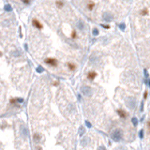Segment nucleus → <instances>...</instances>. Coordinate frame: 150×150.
Wrapping results in <instances>:
<instances>
[{"instance_id":"6ab92c4d","label":"nucleus","mask_w":150,"mask_h":150,"mask_svg":"<svg viewBox=\"0 0 150 150\" xmlns=\"http://www.w3.org/2000/svg\"><path fill=\"white\" fill-rule=\"evenodd\" d=\"M119 28H120V30H125V29H126V24H125V23H121V24H119Z\"/></svg>"},{"instance_id":"cd10ccee","label":"nucleus","mask_w":150,"mask_h":150,"mask_svg":"<svg viewBox=\"0 0 150 150\" xmlns=\"http://www.w3.org/2000/svg\"><path fill=\"white\" fill-rule=\"evenodd\" d=\"M17 100H18V102H19V103L24 102V99H22V98H17Z\"/></svg>"},{"instance_id":"c9c22d12","label":"nucleus","mask_w":150,"mask_h":150,"mask_svg":"<svg viewBox=\"0 0 150 150\" xmlns=\"http://www.w3.org/2000/svg\"><path fill=\"white\" fill-rule=\"evenodd\" d=\"M128 1H129V0H128Z\"/></svg>"},{"instance_id":"f8f14e48","label":"nucleus","mask_w":150,"mask_h":150,"mask_svg":"<svg viewBox=\"0 0 150 150\" xmlns=\"http://www.w3.org/2000/svg\"><path fill=\"white\" fill-rule=\"evenodd\" d=\"M33 138H34V141H36V142H39V140H40L41 136H40L39 133H35V134H34V136H33Z\"/></svg>"},{"instance_id":"72a5a7b5","label":"nucleus","mask_w":150,"mask_h":150,"mask_svg":"<svg viewBox=\"0 0 150 150\" xmlns=\"http://www.w3.org/2000/svg\"><path fill=\"white\" fill-rule=\"evenodd\" d=\"M148 85H149V87H150V80H148Z\"/></svg>"},{"instance_id":"9b49d317","label":"nucleus","mask_w":150,"mask_h":150,"mask_svg":"<svg viewBox=\"0 0 150 150\" xmlns=\"http://www.w3.org/2000/svg\"><path fill=\"white\" fill-rule=\"evenodd\" d=\"M4 9H5L6 11H8V12H10V11H12V7H11L9 4H6V5L4 6Z\"/></svg>"},{"instance_id":"c85d7f7f","label":"nucleus","mask_w":150,"mask_h":150,"mask_svg":"<svg viewBox=\"0 0 150 150\" xmlns=\"http://www.w3.org/2000/svg\"><path fill=\"white\" fill-rule=\"evenodd\" d=\"M140 110H141V112L144 111V102H143V101L141 102V108H140Z\"/></svg>"},{"instance_id":"2f4dec72","label":"nucleus","mask_w":150,"mask_h":150,"mask_svg":"<svg viewBox=\"0 0 150 150\" xmlns=\"http://www.w3.org/2000/svg\"><path fill=\"white\" fill-rule=\"evenodd\" d=\"M144 98H145V99H146V98H147V91H146V92H145V94H144Z\"/></svg>"},{"instance_id":"b1692460","label":"nucleus","mask_w":150,"mask_h":150,"mask_svg":"<svg viewBox=\"0 0 150 150\" xmlns=\"http://www.w3.org/2000/svg\"><path fill=\"white\" fill-rule=\"evenodd\" d=\"M139 136H140V138H141V139H143V138H144V130H140V132H139Z\"/></svg>"},{"instance_id":"bb28decb","label":"nucleus","mask_w":150,"mask_h":150,"mask_svg":"<svg viewBox=\"0 0 150 150\" xmlns=\"http://www.w3.org/2000/svg\"><path fill=\"white\" fill-rule=\"evenodd\" d=\"M144 73H145V76H146V78H148V76H149V74H148V71H147V70H144Z\"/></svg>"},{"instance_id":"4468645a","label":"nucleus","mask_w":150,"mask_h":150,"mask_svg":"<svg viewBox=\"0 0 150 150\" xmlns=\"http://www.w3.org/2000/svg\"><path fill=\"white\" fill-rule=\"evenodd\" d=\"M67 65H68V67H69V69H70L71 71H74L75 68H76V66H75L74 64H72V63H71V62H69Z\"/></svg>"},{"instance_id":"c756f323","label":"nucleus","mask_w":150,"mask_h":150,"mask_svg":"<svg viewBox=\"0 0 150 150\" xmlns=\"http://www.w3.org/2000/svg\"><path fill=\"white\" fill-rule=\"evenodd\" d=\"M101 26H102V27H104L105 29H108V28H110V26H109V25H106V24H101Z\"/></svg>"},{"instance_id":"473e14b6","label":"nucleus","mask_w":150,"mask_h":150,"mask_svg":"<svg viewBox=\"0 0 150 150\" xmlns=\"http://www.w3.org/2000/svg\"><path fill=\"white\" fill-rule=\"evenodd\" d=\"M54 85H58V83H57V82H55V83H54Z\"/></svg>"},{"instance_id":"0eeeda50","label":"nucleus","mask_w":150,"mask_h":150,"mask_svg":"<svg viewBox=\"0 0 150 150\" xmlns=\"http://www.w3.org/2000/svg\"><path fill=\"white\" fill-rule=\"evenodd\" d=\"M32 24L36 27V28H38L39 30H41L42 28H43V25L39 23V21H38L37 19H33L32 20Z\"/></svg>"},{"instance_id":"9d476101","label":"nucleus","mask_w":150,"mask_h":150,"mask_svg":"<svg viewBox=\"0 0 150 150\" xmlns=\"http://www.w3.org/2000/svg\"><path fill=\"white\" fill-rule=\"evenodd\" d=\"M96 76H97V73H96V72H94V71H90V72L87 74V78H88L89 80H91V81H92V80H94V79H95V77H96Z\"/></svg>"},{"instance_id":"f03ea898","label":"nucleus","mask_w":150,"mask_h":150,"mask_svg":"<svg viewBox=\"0 0 150 150\" xmlns=\"http://www.w3.org/2000/svg\"><path fill=\"white\" fill-rule=\"evenodd\" d=\"M126 104L130 109H135L136 107V99L134 97H130L126 100Z\"/></svg>"},{"instance_id":"5701e85b","label":"nucleus","mask_w":150,"mask_h":150,"mask_svg":"<svg viewBox=\"0 0 150 150\" xmlns=\"http://www.w3.org/2000/svg\"><path fill=\"white\" fill-rule=\"evenodd\" d=\"M84 123H85V126H86L87 128H89V129H90V128H92V124H91L89 121L85 120V122H84Z\"/></svg>"},{"instance_id":"412c9836","label":"nucleus","mask_w":150,"mask_h":150,"mask_svg":"<svg viewBox=\"0 0 150 150\" xmlns=\"http://www.w3.org/2000/svg\"><path fill=\"white\" fill-rule=\"evenodd\" d=\"M148 14V10L146 8V9H143V10H141V15H143V16H145V15H147Z\"/></svg>"},{"instance_id":"aec40b11","label":"nucleus","mask_w":150,"mask_h":150,"mask_svg":"<svg viewBox=\"0 0 150 150\" xmlns=\"http://www.w3.org/2000/svg\"><path fill=\"white\" fill-rule=\"evenodd\" d=\"M92 33H93V35H94V36H98V35L99 34V31L98 30V28H94V29H93V31H92Z\"/></svg>"},{"instance_id":"39448f33","label":"nucleus","mask_w":150,"mask_h":150,"mask_svg":"<svg viewBox=\"0 0 150 150\" xmlns=\"http://www.w3.org/2000/svg\"><path fill=\"white\" fill-rule=\"evenodd\" d=\"M44 61H45L46 64H48L51 67H56L57 66V60L55 58H46Z\"/></svg>"},{"instance_id":"7ed1b4c3","label":"nucleus","mask_w":150,"mask_h":150,"mask_svg":"<svg viewBox=\"0 0 150 150\" xmlns=\"http://www.w3.org/2000/svg\"><path fill=\"white\" fill-rule=\"evenodd\" d=\"M82 93H83V96H85V97H91L92 96V88L90 87V86H88V85H84V86H83L82 87Z\"/></svg>"},{"instance_id":"20e7f679","label":"nucleus","mask_w":150,"mask_h":150,"mask_svg":"<svg viewBox=\"0 0 150 150\" xmlns=\"http://www.w3.org/2000/svg\"><path fill=\"white\" fill-rule=\"evenodd\" d=\"M102 19L105 22H111V21L114 20V15L110 12H104L103 15H102Z\"/></svg>"},{"instance_id":"dca6fc26","label":"nucleus","mask_w":150,"mask_h":150,"mask_svg":"<svg viewBox=\"0 0 150 150\" xmlns=\"http://www.w3.org/2000/svg\"><path fill=\"white\" fill-rule=\"evenodd\" d=\"M94 6H95V4H94L93 2H89L88 5H87V8H88L89 10H92L93 8H94Z\"/></svg>"},{"instance_id":"393cba45","label":"nucleus","mask_w":150,"mask_h":150,"mask_svg":"<svg viewBox=\"0 0 150 150\" xmlns=\"http://www.w3.org/2000/svg\"><path fill=\"white\" fill-rule=\"evenodd\" d=\"M71 38H72V39H76V38H77V34H76V31H75V30H73L72 33H71Z\"/></svg>"},{"instance_id":"1a4fd4ad","label":"nucleus","mask_w":150,"mask_h":150,"mask_svg":"<svg viewBox=\"0 0 150 150\" xmlns=\"http://www.w3.org/2000/svg\"><path fill=\"white\" fill-rule=\"evenodd\" d=\"M116 112H117V114H118V115H119L120 117H122V118H126V117H127V114H126L125 111H123V110H121V109H118Z\"/></svg>"},{"instance_id":"7c9ffc66","label":"nucleus","mask_w":150,"mask_h":150,"mask_svg":"<svg viewBox=\"0 0 150 150\" xmlns=\"http://www.w3.org/2000/svg\"><path fill=\"white\" fill-rule=\"evenodd\" d=\"M24 4H29V2H30V0H22Z\"/></svg>"},{"instance_id":"f257e3e1","label":"nucleus","mask_w":150,"mask_h":150,"mask_svg":"<svg viewBox=\"0 0 150 150\" xmlns=\"http://www.w3.org/2000/svg\"><path fill=\"white\" fill-rule=\"evenodd\" d=\"M122 136H123V132L121 130L119 129H115L114 130L112 131L111 133V138L114 141V142H120L121 139H122Z\"/></svg>"},{"instance_id":"2eb2a0df","label":"nucleus","mask_w":150,"mask_h":150,"mask_svg":"<svg viewBox=\"0 0 150 150\" xmlns=\"http://www.w3.org/2000/svg\"><path fill=\"white\" fill-rule=\"evenodd\" d=\"M44 71V68L42 67V66H39L38 68H37V72L38 73H42Z\"/></svg>"},{"instance_id":"ddd939ff","label":"nucleus","mask_w":150,"mask_h":150,"mask_svg":"<svg viewBox=\"0 0 150 150\" xmlns=\"http://www.w3.org/2000/svg\"><path fill=\"white\" fill-rule=\"evenodd\" d=\"M84 133H85L84 128H83V127H80V129H79V134H80L81 136H83V135H84Z\"/></svg>"},{"instance_id":"f3484780","label":"nucleus","mask_w":150,"mask_h":150,"mask_svg":"<svg viewBox=\"0 0 150 150\" xmlns=\"http://www.w3.org/2000/svg\"><path fill=\"white\" fill-rule=\"evenodd\" d=\"M131 122H132V124H133L134 127H137V125H138V119L136 117H133L131 119Z\"/></svg>"},{"instance_id":"4be33fe9","label":"nucleus","mask_w":150,"mask_h":150,"mask_svg":"<svg viewBox=\"0 0 150 150\" xmlns=\"http://www.w3.org/2000/svg\"><path fill=\"white\" fill-rule=\"evenodd\" d=\"M17 102H18L17 99H9V103H10V104H16Z\"/></svg>"},{"instance_id":"6e6552de","label":"nucleus","mask_w":150,"mask_h":150,"mask_svg":"<svg viewBox=\"0 0 150 150\" xmlns=\"http://www.w3.org/2000/svg\"><path fill=\"white\" fill-rule=\"evenodd\" d=\"M77 28L81 31H83L84 30V23H83L82 21H78L77 23Z\"/></svg>"},{"instance_id":"a211bd4d","label":"nucleus","mask_w":150,"mask_h":150,"mask_svg":"<svg viewBox=\"0 0 150 150\" xmlns=\"http://www.w3.org/2000/svg\"><path fill=\"white\" fill-rule=\"evenodd\" d=\"M55 4H56V7H57V8H61L64 6V3H63L62 1H56V3H55Z\"/></svg>"},{"instance_id":"a878e982","label":"nucleus","mask_w":150,"mask_h":150,"mask_svg":"<svg viewBox=\"0 0 150 150\" xmlns=\"http://www.w3.org/2000/svg\"><path fill=\"white\" fill-rule=\"evenodd\" d=\"M87 140H88V138H87V137H85V139H83V140L82 141V145H83V146H85V145H86Z\"/></svg>"},{"instance_id":"f704fd0d","label":"nucleus","mask_w":150,"mask_h":150,"mask_svg":"<svg viewBox=\"0 0 150 150\" xmlns=\"http://www.w3.org/2000/svg\"><path fill=\"white\" fill-rule=\"evenodd\" d=\"M148 127H149V128H150V121H149V122H148Z\"/></svg>"},{"instance_id":"423d86ee","label":"nucleus","mask_w":150,"mask_h":150,"mask_svg":"<svg viewBox=\"0 0 150 150\" xmlns=\"http://www.w3.org/2000/svg\"><path fill=\"white\" fill-rule=\"evenodd\" d=\"M20 132H21L22 136H24V137H27V136H28V130H27V128H26L25 126H24V125H21V126H20Z\"/></svg>"}]
</instances>
